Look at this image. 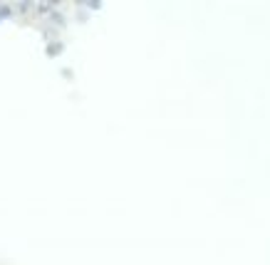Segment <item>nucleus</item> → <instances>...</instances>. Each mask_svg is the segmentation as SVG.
<instances>
[]
</instances>
